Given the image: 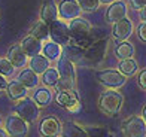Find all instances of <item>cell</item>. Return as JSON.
Here are the masks:
<instances>
[{"instance_id":"12","label":"cell","mask_w":146,"mask_h":137,"mask_svg":"<svg viewBox=\"0 0 146 137\" xmlns=\"http://www.w3.org/2000/svg\"><path fill=\"white\" fill-rule=\"evenodd\" d=\"M125 17H127V5L121 0H115L113 3H110L106 11V21L109 24H115Z\"/></svg>"},{"instance_id":"38","label":"cell","mask_w":146,"mask_h":137,"mask_svg":"<svg viewBox=\"0 0 146 137\" xmlns=\"http://www.w3.org/2000/svg\"><path fill=\"white\" fill-rule=\"evenodd\" d=\"M0 137H9V136H8V133H6V130H5V128H2V127H0Z\"/></svg>"},{"instance_id":"6","label":"cell","mask_w":146,"mask_h":137,"mask_svg":"<svg viewBox=\"0 0 146 137\" xmlns=\"http://www.w3.org/2000/svg\"><path fill=\"white\" fill-rule=\"evenodd\" d=\"M96 77L102 85H104L106 88H110V89H118L127 82V76L122 75L119 70H112V69L97 71Z\"/></svg>"},{"instance_id":"20","label":"cell","mask_w":146,"mask_h":137,"mask_svg":"<svg viewBox=\"0 0 146 137\" xmlns=\"http://www.w3.org/2000/svg\"><path fill=\"white\" fill-rule=\"evenodd\" d=\"M49 58L45 57L42 52L40 54H37L35 57H30V61H29V66L31 70H35L37 75H43L45 70L49 69Z\"/></svg>"},{"instance_id":"19","label":"cell","mask_w":146,"mask_h":137,"mask_svg":"<svg viewBox=\"0 0 146 137\" xmlns=\"http://www.w3.org/2000/svg\"><path fill=\"white\" fill-rule=\"evenodd\" d=\"M66 49H64V55L69 58L72 63H81L84 60V55H85V48L79 46V45L70 39V42L67 45H64Z\"/></svg>"},{"instance_id":"33","label":"cell","mask_w":146,"mask_h":137,"mask_svg":"<svg viewBox=\"0 0 146 137\" xmlns=\"http://www.w3.org/2000/svg\"><path fill=\"white\" fill-rule=\"evenodd\" d=\"M137 33H139V37H140V40L146 42V23H145V21H143L140 25H139Z\"/></svg>"},{"instance_id":"10","label":"cell","mask_w":146,"mask_h":137,"mask_svg":"<svg viewBox=\"0 0 146 137\" xmlns=\"http://www.w3.org/2000/svg\"><path fill=\"white\" fill-rule=\"evenodd\" d=\"M61 127L63 124L60 122L55 116H45L39 124V133L42 134V137H58L61 134Z\"/></svg>"},{"instance_id":"26","label":"cell","mask_w":146,"mask_h":137,"mask_svg":"<svg viewBox=\"0 0 146 137\" xmlns=\"http://www.w3.org/2000/svg\"><path fill=\"white\" fill-rule=\"evenodd\" d=\"M60 81V73L57 67H49L48 70H45V73L42 75V83L45 87H49V88H54L57 85V82Z\"/></svg>"},{"instance_id":"32","label":"cell","mask_w":146,"mask_h":137,"mask_svg":"<svg viewBox=\"0 0 146 137\" xmlns=\"http://www.w3.org/2000/svg\"><path fill=\"white\" fill-rule=\"evenodd\" d=\"M54 88H55V91H60V89H67V88H73V83L60 77V81L57 82V85H55Z\"/></svg>"},{"instance_id":"17","label":"cell","mask_w":146,"mask_h":137,"mask_svg":"<svg viewBox=\"0 0 146 137\" xmlns=\"http://www.w3.org/2000/svg\"><path fill=\"white\" fill-rule=\"evenodd\" d=\"M21 46L24 49V52L27 54L29 57H35L37 54H40L42 52V48H43V43L40 39H37L35 36H25L23 40H21Z\"/></svg>"},{"instance_id":"35","label":"cell","mask_w":146,"mask_h":137,"mask_svg":"<svg viewBox=\"0 0 146 137\" xmlns=\"http://www.w3.org/2000/svg\"><path fill=\"white\" fill-rule=\"evenodd\" d=\"M139 85H140L143 89H146V69L139 73Z\"/></svg>"},{"instance_id":"1","label":"cell","mask_w":146,"mask_h":137,"mask_svg":"<svg viewBox=\"0 0 146 137\" xmlns=\"http://www.w3.org/2000/svg\"><path fill=\"white\" fill-rule=\"evenodd\" d=\"M69 28H70L72 39L79 45V46L87 49L92 42H96L94 36H92V27L87 19H84L81 17L72 19L69 23Z\"/></svg>"},{"instance_id":"43","label":"cell","mask_w":146,"mask_h":137,"mask_svg":"<svg viewBox=\"0 0 146 137\" xmlns=\"http://www.w3.org/2000/svg\"><path fill=\"white\" fill-rule=\"evenodd\" d=\"M0 61H2V58H0Z\"/></svg>"},{"instance_id":"34","label":"cell","mask_w":146,"mask_h":137,"mask_svg":"<svg viewBox=\"0 0 146 137\" xmlns=\"http://www.w3.org/2000/svg\"><path fill=\"white\" fill-rule=\"evenodd\" d=\"M130 3H131V6L134 9L140 11L142 8H145V6H146V0H130Z\"/></svg>"},{"instance_id":"21","label":"cell","mask_w":146,"mask_h":137,"mask_svg":"<svg viewBox=\"0 0 146 137\" xmlns=\"http://www.w3.org/2000/svg\"><path fill=\"white\" fill-rule=\"evenodd\" d=\"M42 54L45 57H48L51 61H57L58 58L63 57V48L61 45L54 42V40H48L43 43V48H42Z\"/></svg>"},{"instance_id":"13","label":"cell","mask_w":146,"mask_h":137,"mask_svg":"<svg viewBox=\"0 0 146 137\" xmlns=\"http://www.w3.org/2000/svg\"><path fill=\"white\" fill-rule=\"evenodd\" d=\"M6 57L9 58V61L14 64L17 69H24L29 64V55L24 52L21 43L19 45H12V46L9 48Z\"/></svg>"},{"instance_id":"4","label":"cell","mask_w":146,"mask_h":137,"mask_svg":"<svg viewBox=\"0 0 146 137\" xmlns=\"http://www.w3.org/2000/svg\"><path fill=\"white\" fill-rule=\"evenodd\" d=\"M108 45H109V40L106 37L98 39V40L92 42L90 46L85 49L84 60L87 61V64L97 66L98 63H102L104 55H106V52H108Z\"/></svg>"},{"instance_id":"41","label":"cell","mask_w":146,"mask_h":137,"mask_svg":"<svg viewBox=\"0 0 146 137\" xmlns=\"http://www.w3.org/2000/svg\"><path fill=\"white\" fill-rule=\"evenodd\" d=\"M110 137H121V136H118V134H115V133H112V136Z\"/></svg>"},{"instance_id":"22","label":"cell","mask_w":146,"mask_h":137,"mask_svg":"<svg viewBox=\"0 0 146 137\" xmlns=\"http://www.w3.org/2000/svg\"><path fill=\"white\" fill-rule=\"evenodd\" d=\"M61 137H88L85 128L78 125L75 122H64L63 127H61Z\"/></svg>"},{"instance_id":"5","label":"cell","mask_w":146,"mask_h":137,"mask_svg":"<svg viewBox=\"0 0 146 137\" xmlns=\"http://www.w3.org/2000/svg\"><path fill=\"white\" fill-rule=\"evenodd\" d=\"M5 130L9 137H25L30 130V122L17 113H12L5 119Z\"/></svg>"},{"instance_id":"9","label":"cell","mask_w":146,"mask_h":137,"mask_svg":"<svg viewBox=\"0 0 146 137\" xmlns=\"http://www.w3.org/2000/svg\"><path fill=\"white\" fill-rule=\"evenodd\" d=\"M55 101L64 109L69 110H78L79 109V94L75 88H67V89H60L57 91Z\"/></svg>"},{"instance_id":"27","label":"cell","mask_w":146,"mask_h":137,"mask_svg":"<svg viewBox=\"0 0 146 137\" xmlns=\"http://www.w3.org/2000/svg\"><path fill=\"white\" fill-rule=\"evenodd\" d=\"M118 70L127 77H130L137 73V63L133 58H125V60H121V63L118 66Z\"/></svg>"},{"instance_id":"14","label":"cell","mask_w":146,"mask_h":137,"mask_svg":"<svg viewBox=\"0 0 146 137\" xmlns=\"http://www.w3.org/2000/svg\"><path fill=\"white\" fill-rule=\"evenodd\" d=\"M57 70H58L61 79H66V81H69L72 83H75V81H76L75 66H73V63L66 55H63L61 58L57 60Z\"/></svg>"},{"instance_id":"29","label":"cell","mask_w":146,"mask_h":137,"mask_svg":"<svg viewBox=\"0 0 146 137\" xmlns=\"http://www.w3.org/2000/svg\"><path fill=\"white\" fill-rule=\"evenodd\" d=\"M88 137H110L112 133L104 127H98V125H91V127H85Z\"/></svg>"},{"instance_id":"25","label":"cell","mask_w":146,"mask_h":137,"mask_svg":"<svg viewBox=\"0 0 146 137\" xmlns=\"http://www.w3.org/2000/svg\"><path fill=\"white\" fill-rule=\"evenodd\" d=\"M30 34L35 36L37 39H40V40H46V39L49 37V24H46L45 21H37L35 25H33V28L30 30Z\"/></svg>"},{"instance_id":"39","label":"cell","mask_w":146,"mask_h":137,"mask_svg":"<svg viewBox=\"0 0 146 137\" xmlns=\"http://www.w3.org/2000/svg\"><path fill=\"white\" fill-rule=\"evenodd\" d=\"M115 0H100V3L102 5H110V3H113Z\"/></svg>"},{"instance_id":"18","label":"cell","mask_w":146,"mask_h":137,"mask_svg":"<svg viewBox=\"0 0 146 137\" xmlns=\"http://www.w3.org/2000/svg\"><path fill=\"white\" fill-rule=\"evenodd\" d=\"M27 93H29V88L25 87L23 82H19L18 79L11 81L8 83V88H6V94H8V97L11 100H15V101L24 99V97H27Z\"/></svg>"},{"instance_id":"28","label":"cell","mask_w":146,"mask_h":137,"mask_svg":"<svg viewBox=\"0 0 146 137\" xmlns=\"http://www.w3.org/2000/svg\"><path fill=\"white\" fill-rule=\"evenodd\" d=\"M115 54H116V57L121 58V60H125V58H133V55H134V46H133L130 42L122 40L116 46Z\"/></svg>"},{"instance_id":"15","label":"cell","mask_w":146,"mask_h":137,"mask_svg":"<svg viewBox=\"0 0 146 137\" xmlns=\"http://www.w3.org/2000/svg\"><path fill=\"white\" fill-rule=\"evenodd\" d=\"M133 34V23L125 17L124 19L118 21L113 24V30H112V36L116 40H127V39Z\"/></svg>"},{"instance_id":"37","label":"cell","mask_w":146,"mask_h":137,"mask_svg":"<svg viewBox=\"0 0 146 137\" xmlns=\"http://www.w3.org/2000/svg\"><path fill=\"white\" fill-rule=\"evenodd\" d=\"M139 17H140L142 21H145V23H146V6H145V8H142L140 11H139Z\"/></svg>"},{"instance_id":"42","label":"cell","mask_w":146,"mask_h":137,"mask_svg":"<svg viewBox=\"0 0 146 137\" xmlns=\"http://www.w3.org/2000/svg\"><path fill=\"white\" fill-rule=\"evenodd\" d=\"M0 124H2V116H0Z\"/></svg>"},{"instance_id":"7","label":"cell","mask_w":146,"mask_h":137,"mask_svg":"<svg viewBox=\"0 0 146 137\" xmlns=\"http://www.w3.org/2000/svg\"><path fill=\"white\" fill-rule=\"evenodd\" d=\"M121 131L124 137H146V121L143 116H131L122 122Z\"/></svg>"},{"instance_id":"40","label":"cell","mask_w":146,"mask_h":137,"mask_svg":"<svg viewBox=\"0 0 146 137\" xmlns=\"http://www.w3.org/2000/svg\"><path fill=\"white\" fill-rule=\"evenodd\" d=\"M142 115H143V119L146 121V106L143 107V112H142Z\"/></svg>"},{"instance_id":"3","label":"cell","mask_w":146,"mask_h":137,"mask_svg":"<svg viewBox=\"0 0 146 137\" xmlns=\"http://www.w3.org/2000/svg\"><path fill=\"white\" fill-rule=\"evenodd\" d=\"M15 113L31 124V122H36L39 119V115H40V106L35 101V99L24 97V99L17 101Z\"/></svg>"},{"instance_id":"23","label":"cell","mask_w":146,"mask_h":137,"mask_svg":"<svg viewBox=\"0 0 146 137\" xmlns=\"http://www.w3.org/2000/svg\"><path fill=\"white\" fill-rule=\"evenodd\" d=\"M18 81L23 82L29 89H31L39 85V75L31 69H23L18 75Z\"/></svg>"},{"instance_id":"30","label":"cell","mask_w":146,"mask_h":137,"mask_svg":"<svg viewBox=\"0 0 146 137\" xmlns=\"http://www.w3.org/2000/svg\"><path fill=\"white\" fill-rule=\"evenodd\" d=\"M78 3L82 8V12H94L100 6V0H78Z\"/></svg>"},{"instance_id":"16","label":"cell","mask_w":146,"mask_h":137,"mask_svg":"<svg viewBox=\"0 0 146 137\" xmlns=\"http://www.w3.org/2000/svg\"><path fill=\"white\" fill-rule=\"evenodd\" d=\"M58 6L55 3V0H45L42 8H40V19L45 21L46 24L54 23L55 19H58Z\"/></svg>"},{"instance_id":"11","label":"cell","mask_w":146,"mask_h":137,"mask_svg":"<svg viewBox=\"0 0 146 137\" xmlns=\"http://www.w3.org/2000/svg\"><path fill=\"white\" fill-rule=\"evenodd\" d=\"M82 12V8L79 6L78 0H63L58 5V14L60 18L64 21H72V19L78 18Z\"/></svg>"},{"instance_id":"31","label":"cell","mask_w":146,"mask_h":137,"mask_svg":"<svg viewBox=\"0 0 146 137\" xmlns=\"http://www.w3.org/2000/svg\"><path fill=\"white\" fill-rule=\"evenodd\" d=\"M17 67L9 61V58L6 57V58H2V61H0V75H3V76H11L12 73H14V70Z\"/></svg>"},{"instance_id":"24","label":"cell","mask_w":146,"mask_h":137,"mask_svg":"<svg viewBox=\"0 0 146 137\" xmlns=\"http://www.w3.org/2000/svg\"><path fill=\"white\" fill-rule=\"evenodd\" d=\"M33 99L39 104L40 107H46L48 104L52 101V93L49 87H43V88H37L33 94Z\"/></svg>"},{"instance_id":"2","label":"cell","mask_w":146,"mask_h":137,"mask_svg":"<svg viewBox=\"0 0 146 137\" xmlns=\"http://www.w3.org/2000/svg\"><path fill=\"white\" fill-rule=\"evenodd\" d=\"M122 94L118 93L116 89H108L102 94V97L98 99V107L102 112L106 115H116L122 107Z\"/></svg>"},{"instance_id":"36","label":"cell","mask_w":146,"mask_h":137,"mask_svg":"<svg viewBox=\"0 0 146 137\" xmlns=\"http://www.w3.org/2000/svg\"><path fill=\"white\" fill-rule=\"evenodd\" d=\"M8 81H6V76H3V75H0V93H2L3 89H6L8 88Z\"/></svg>"},{"instance_id":"8","label":"cell","mask_w":146,"mask_h":137,"mask_svg":"<svg viewBox=\"0 0 146 137\" xmlns=\"http://www.w3.org/2000/svg\"><path fill=\"white\" fill-rule=\"evenodd\" d=\"M49 39L54 40L57 43H60L61 46L67 45L72 39L70 34V28H69V24H66L64 19H55L54 23L49 24Z\"/></svg>"}]
</instances>
